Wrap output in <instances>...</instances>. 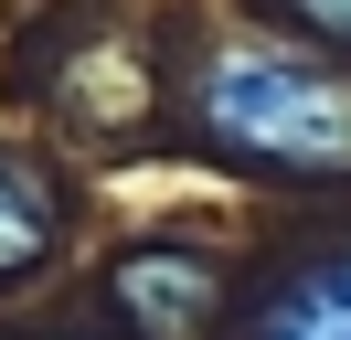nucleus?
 I'll use <instances>...</instances> for the list:
<instances>
[{"mask_svg": "<svg viewBox=\"0 0 351 340\" xmlns=\"http://www.w3.org/2000/svg\"><path fill=\"white\" fill-rule=\"evenodd\" d=\"M192 106H202V138H223L234 160H266V170H351V85H330L319 64H298V53L234 42V53L202 64Z\"/></svg>", "mask_w": 351, "mask_h": 340, "instance_id": "obj_1", "label": "nucleus"}, {"mask_svg": "<svg viewBox=\"0 0 351 340\" xmlns=\"http://www.w3.org/2000/svg\"><path fill=\"white\" fill-rule=\"evenodd\" d=\"M245 340H351V234L277 276L245 319Z\"/></svg>", "mask_w": 351, "mask_h": 340, "instance_id": "obj_2", "label": "nucleus"}, {"mask_svg": "<svg viewBox=\"0 0 351 340\" xmlns=\"http://www.w3.org/2000/svg\"><path fill=\"white\" fill-rule=\"evenodd\" d=\"M213 298H223L213 255L149 245V255H128V266H117V308H128V319H138L149 340H192L202 319H213Z\"/></svg>", "mask_w": 351, "mask_h": 340, "instance_id": "obj_3", "label": "nucleus"}, {"mask_svg": "<svg viewBox=\"0 0 351 340\" xmlns=\"http://www.w3.org/2000/svg\"><path fill=\"white\" fill-rule=\"evenodd\" d=\"M53 234H64V212H53V191H43V170L32 160H11L0 149V287L11 276H32L53 255Z\"/></svg>", "mask_w": 351, "mask_h": 340, "instance_id": "obj_4", "label": "nucleus"}, {"mask_svg": "<svg viewBox=\"0 0 351 340\" xmlns=\"http://www.w3.org/2000/svg\"><path fill=\"white\" fill-rule=\"evenodd\" d=\"M287 11H298L319 42H351V0H287Z\"/></svg>", "mask_w": 351, "mask_h": 340, "instance_id": "obj_5", "label": "nucleus"}]
</instances>
